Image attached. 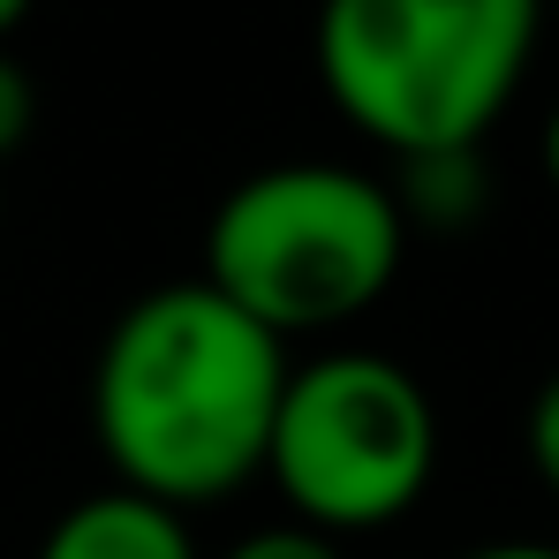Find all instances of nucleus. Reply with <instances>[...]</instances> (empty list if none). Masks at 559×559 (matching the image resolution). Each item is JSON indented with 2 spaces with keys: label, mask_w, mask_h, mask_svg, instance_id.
Instances as JSON below:
<instances>
[{
  "label": "nucleus",
  "mask_w": 559,
  "mask_h": 559,
  "mask_svg": "<svg viewBox=\"0 0 559 559\" xmlns=\"http://www.w3.org/2000/svg\"><path fill=\"white\" fill-rule=\"evenodd\" d=\"M31 121H38V92H31V76L0 53V159L31 136Z\"/></svg>",
  "instance_id": "nucleus-8"
},
{
  "label": "nucleus",
  "mask_w": 559,
  "mask_h": 559,
  "mask_svg": "<svg viewBox=\"0 0 559 559\" xmlns=\"http://www.w3.org/2000/svg\"><path fill=\"white\" fill-rule=\"evenodd\" d=\"M545 175H552V189H559V106H552V121H545Z\"/></svg>",
  "instance_id": "nucleus-10"
},
{
  "label": "nucleus",
  "mask_w": 559,
  "mask_h": 559,
  "mask_svg": "<svg viewBox=\"0 0 559 559\" xmlns=\"http://www.w3.org/2000/svg\"><path fill=\"white\" fill-rule=\"evenodd\" d=\"M287 341L242 318L219 287L175 280L121 310L98 348L92 424L121 476L159 507H212L242 491L273 447Z\"/></svg>",
  "instance_id": "nucleus-1"
},
{
  "label": "nucleus",
  "mask_w": 559,
  "mask_h": 559,
  "mask_svg": "<svg viewBox=\"0 0 559 559\" xmlns=\"http://www.w3.org/2000/svg\"><path fill=\"white\" fill-rule=\"evenodd\" d=\"M545 0H325L318 76L401 159L476 152L522 92Z\"/></svg>",
  "instance_id": "nucleus-2"
},
{
  "label": "nucleus",
  "mask_w": 559,
  "mask_h": 559,
  "mask_svg": "<svg viewBox=\"0 0 559 559\" xmlns=\"http://www.w3.org/2000/svg\"><path fill=\"white\" fill-rule=\"evenodd\" d=\"M265 468L318 537L385 530L401 522L431 468H439V416L431 393L393 356H318L310 371H287L273 416Z\"/></svg>",
  "instance_id": "nucleus-4"
},
{
  "label": "nucleus",
  "mask_w": 559,
  "mask_h": 559,
  "mask_svg": "<svg viewBox=\"0 0 559 559\" xmlns=\"http://www.w3.org/2000/svg\"><path fill=\"white\" fill-rule=\"evenodd\" d=\"M23 15H31V0H0V38H8V31H15Z\"/></svg>",
  "instance_id": "nucleus-11"
},
{
  "label": "nucleus",
  "mask_w": 559,
  "mask_h": 559,
  "mask_svg": "<svg viewBox=\"0 0 559 559\" xmlns=\"http://www.w3.org/2000/svg\"><path fill=\"white\" fill-rule=\"evenodd\" d=\"M408 219L393 189L356 167L295 159L235 182L204 235V287H219L273 341L364 318L401 273Z\"/></svg>",
  "instance_id": "nucleus-3"
},
{
  "label": "nucleus",
  "mask_w": 559,
  "mask_h": 559,
  "mask_svg": "<svg viewBox=\"0 0 559 559\" xmlns=\"http://www.w3.org/2000/svg\"><path fill=\"white\" fill-rule=\"evenodd\" d=\"M530 462L545 476V491L559 499V371L537 385V401H530Z\"/></svg>",
  "instance_id": "nucleus-6"
},
{
  "label": "nucleus",
  "mask_w": 559,
  "mask_h": 559,
  "mask_svg": "<svg viewBox=\"0 0 559 559\" xmlns=\"http://www.w3.org/2000/svg\"><path fill=\"white\" fill-rule=\"evenodd\" d=\"M462 559H559V545H476Z\"/></svg>",
  "instance_id": "nucleus-9"
},
{
  "label": "nucleus",
  "mask_w": 559,
  "mask_h": 559,
  "mask_svg": "<svg viewBox=\"0 0 559 559\" xmlns=\"http://www.w3.org/2000/svg\"><path fill=\"white\" fill-rule=\"evenodd\" d=\"M38 559H197V545L175 507L144 491H98L46 530Z\"/></svg>",
  "instance_id": "nucleus-5"
},
{
  "label": "nucleus",
  "mask_w": 559,
  "mask_h": 559,
  "mask_svg": "<svg viewBox=\"0 0 559 559\" xmlns=\"http://www.w3.org/2000/svg\"><path fill=\"white\" fill-rule=\"evenodd\" d=\"M227 559H341V545L295 522V530H258V537H242Z\"/></svg>",
  "instance_id": "nucleus-7"
}]
</instances>
